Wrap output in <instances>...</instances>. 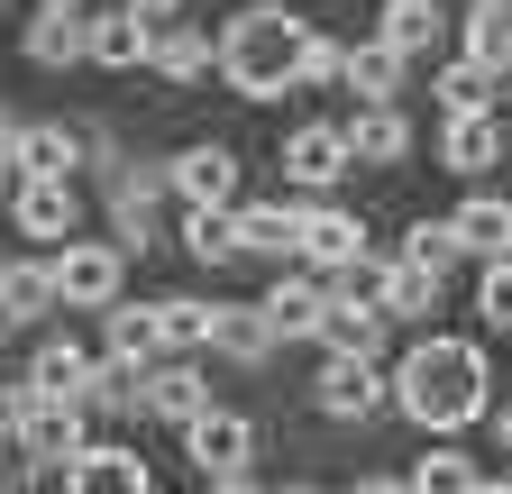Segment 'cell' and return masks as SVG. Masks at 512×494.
<instances>
[{"label": "cell", "instance_id": "1", "mask_svg": "<svg viewBox=\"0 0 512 494\" xmlns=\"http://www.w3.org/2000/svg\"><path fill=\"white\" fill-rule=\"evenodd\" d=\"M485 348L476 339H430L403 357V376H394V403L421 421V430H467L485 412Z\"/></svg>", "mask_w": 512, "mask_h": 494}, {"label": "cell", "instance_id": "2", "mask_svg": "<svg viewBox=\"0 0 512 494\" xmlns=\"http://www.w3.org/2000/svg\"><path fill=\"white\" fill-rule=\"evenodd\" d=\"M302 37H311V19H293V10H247V19H229V37H220V55H211V65L229 74V92L275 101V92H293Z\"/></svg>", "mask_w": 512, "mask_h": 494}, {"label": "cell", "instance_id": "3", "mask_svg": "<svg viewBox=\"0 0 512 494\" xmlns=\"http://www.w3.org/2000/svg\"><path fill=\"white\" fill-rule=\"evenodd\" d=\"M64 494H156V467L138 449H74L64 458Z\"/></svg>", "mask_w": 512, "mask_h": 494}, {"label": "cell", "instance_id": "4", "mask_svg": "<svg viewBox=\"0 0 512 494\" xmlns=\"http://www.w3.org/2000/svg\"><path fill=\"white\" fill-rule=\"evenodd\" d=\"M183 449H192V467H202V476H238V467L256 458V430H247L238 412H211V403H202V412L183 421Z\"/></svg>", "mask_w": 512, "mask_h": 494}, {"label": "cell", "instance_id": "5", "mask_svg": "<svg viewBox=\"0 0 512 494\" xmlns=\"http://www.w3.org/2000/svg\"><path fill=\"white\" fill-rule=\"evenodd\" d=\"M119 247L110 238H83V247H64V257H55V302H92V312H101V302H119Z\"/></svg>", "mask_w": 512, "mask_h": 494}, {"label": "cell", "instance_id": "6", "mask_svg": "<svg viewBox=\"0 0 512 494\" xmlns=\"http://www.w3.org/2000/svg\"><path fill=\"white\" fill-rule=\"evenodd\" d=\"M19 449L37 458V467H64L83 449V403H64V394H28V412H19Z\"/></svg>", "mask_w": 512, "mask_h": 494}, {"label": "cell", "instance_id": "7", "mask_svg": "<svg viewBox=\"0 0 512 494\" xmlns=\"http://www.w3.org/2000/svg\"><path fill=\"white\" fill-rule=\"evenodd\" d=\"M311 339L330 348V357H375V339H384V312L366 293H320V321H311Z\"/></svg>", "mask_w": 512, "mask_h": 494}, {"label": "cell", "instance_id": "8", "mask_svg": "<svg viewBox=\"0 0 512 494\" xmlns=\"http://www.w3.org/2000/svg\"><path fill=\"white\" fill-rule=\"evenodd\" d=\"M10 165H19V183H74V165H83V138L74 129H10Z\"/></svg>", "mask_w": 512, "mask_h": 494}, {"label": "cell", "instance_id": "9", "mask_svg": "<svg viewBox=\"0 0 512 494\" xmlns=\"http://www.w3.org/2000/svg\"><path fill=\"white\" fill-rule=\"evenodd\" d=\"M293 257H311V266H357L366 257V220L357 211H302L293 220Z\"/></svg>", "mask_w": 512, "mask_h": 494}, {"label": "cell", "instance_id": "10", "mask_svg": "<svg viewBox=\"0 0 512 494\" xmlns=\"http://www.w3.org/2000/svg\"><path fill=\"white\" fill-rule=\"evenodd\" d=\"M403 65H412V55H394L384 37L339 46V83H348V101H394V92H403Z\"/></svg>", "mask_w": 512, "mask_h": 494}, {"label": "cell", "instance_id": "11", "mask_svg": "<svg viewBox=\"0 0 512 494\" xmlns=\"http://www.w3.org/2000/svg\"><path fill=\"white\" fill-rule=\"evenodd\" d=\"M348 156H366V165H403L412 156V119L394 110V101H357V119H348Z\"/></svg>", "mask_w": 512, "mask_h": 494}, {"label": "cell", "instance_id": "12", "mask_svg": "<svg viewBox=\"0 0 512 494\" xmlns=\"http://www.w3.org/2000/svg\"><path fill=\"white\" fill-rule=\"evenodd\" d=\"M366 302H375V312H403V321H421L430 302H439V275H421L412 257H375V266H366Z\"/></svg>", "mask_w": 512, "mask_h": 494}, {"label": "cell", "instance_id": "13", "mask_svg": "<svg viewBox=\"0 0 512 494\" xmlns=\"http://www.w3.org/2000/svg\"><path fill=\"white\" fill-rule=\"evenodd\" d=\"M448 238H458V257H512V202L503 193H467L458 220H448Z\"/></svg>", "mask_w": 512, "mask_h": 494}, {"label": "cell", "instance_id": "14", "mask_svg": "<svg viewBox=\"0 0 512 494\" xmlns=\"http://www.w3.org/2000/svg\"><path fill=\"white\" fill-rule=\"evenodd\" d=\"M147 37H156V28L119 0V10H101V19L83 28V55H92V65H119V74H128V65H147Z\"/></svg>", "mask_w": 512, "mask_h": 494}, {"label": "cell", "instance_id": "15", "mask_svg": "<svg viewBox=\"0 0 512 494\" xmlns=\"http://www.w3.org/2000/svg\"><path fill=\"white\" fill-rule=\"evenodd\" d=\"M165 183H174L183 202H229V193H238V156H229V147H183V156L165 165Z\"/></svg>", "mask_w": 512, "mask_h": 494}, {"label": "cell", "instance_id": "16", "mask_svg": "<svg viewBox=\"0 0 512 494\" xmlns=\"http://www.w3.org/2000/svg\"><path fill=\"white\" fill-rule=\"evenodd\" d=\"M320 412H339V421H366V412H384L375 366H366V357H330V366H320Z\"/></svg>", "mask_w": 512, "mask_h": 494}, {"label": "cell", "instance_id": "17", "mask_svg": "<svg viewBox=\"0 0 512 494\" xmlns=\"http://www.w3.org/2000/svg\"><path fill=\"white\" fill-rule=\"evenodd\" d=\"M439 156L458 165V174H485L503 156V119L494 110H458V119H448V138H439Z\"/></svg>", "mask_w": 512, "mask_h": 494}, {"label": "cell", "instance_id": "18", "mask_svg": "<svg viewBox=\"0 0 512 494\" xmlns=\"http://www.w3.org/2000/svg\"><path fill=\"white\" fill-rule=\"evenodd\" d=\"M375 37L394 46V55H430V46L448 37V19H439V0H384V19H375Z\"/></svg>", "mask_w": 512, "mask_h": 494}, {"label": "cell", "instance_id": "19", "mask_svg": "<svg viewBox=\"0 0 512 494\" xmlns=\"http://www.w3.org/2000/svg\"><path fill=\"white\" fill-rule=\"evenodd\" d=\"M339 165H348L339 129H293L284 138V183H339Z\"/></svg>", "mask_w": 512, "mask_h": 494}, {"label": "cell", "instance_id": "20", "mask_svg": "<svg viewBox=\"0 0 512 494\" xmlns=\"http://www.w3.org/2000/svg\"><path fill=\"white\" fill-rule=\"evenodd\" d=\"M55 312V266H0V330Z\"/></svg>", "mask_w": 512, "mask_h": 494}, {"label": "cell", "instance_id": "21", "mask_svg": "<svg viewBox=\"0 0 512 494\" xmlns=\"http://www.w3.org/2000/svg\"><path fill=\"white\" fill-rule=\"evenodd\" d=\"M83 385H92V357H83L74 339H46L37 366H28V394H64V403H83Z\"/></svg>", "mask_w": 512, "mask_h": 494}, {"label": "cell", "instance_id": "22", "mask_svg": "<svg viewBox=\"0 0 512 494\" xmlns=\"http://www.w3.org/2000/svg\"><path fill=\"white\" fill-rule=\"evenodd\" d=\"M211 55H220V46H211L202 28H165V37H147V65H156L165 83H202Z\"/></svg>", "mask_w": 512, "mask_h": 494}, {"label": "cell", "instance_id": "23", "mask_svg": "<svg viewBox=\"0 0 512 494\" xmlns=\"http://www.w3.org/2000/svg\"><path fill=\"white\" fill-rule=\"evenodd\" d=\"M238 220V257H284V247H293V202H247V211H229Z\"/></svg>", "mask_w": 512, "mask_h": 494}, {"label": "cell", "instance_id": "24", "mask_svg": "<svg viewBox=\"0 0 512 494\" xmlns=\"http://www.w3.org/2000/svg\"><path fill=\"white\" fill-rule=\"evenodd\" d=\"M138 403H147L156 421H174V430H183L192 412H202V403H211V385H202V376H192V366H165V376H147V385H138Z\"/></svg>", "mask_w": 512, "mask_h": 494}, {"label": "cell", "instance_id": "25", "mask_svg": "<svg viewBox=\"0 0 512 494\" xmlns=\"http://www.w3.org/2000/svg\"><path fill=\"white\" fill-rule=\"evenodd\" d=\"M183 257H202V266H229V257H238V220H229V202H192V220H183Z\"/></svg>", "mask_w": 512, "mask_h": 494}, {"label": "cell", "instance_id": "26", "mask_svg": "<svg viewBox=\"0 0 512 494\" xmlns=\"http://www.w3.org/2000/svg\"><path fill=\"white\" fill-rule=\"evenodd\" d=\"M74 183H19V229L28 238H64V229H74Z\"/></svg>", "mask_w": 512, "mask_h": 494}, {"label": "cell", "instance_id": "27", "mask_svg": "<svg viewBox=\"0 0 512 494\" xmlns=\"http://www.w3.org/2000/svg\"><path fill=\"white\" fill-rule=\"evenodd\" d=\"M211 348H229L238 366H266L275 330H266V312H247V302H229V312H211Z\"/></svg>", "mask_w": 512, "mask_h": 494}, {"label": "cell", "instance_id": "28", "mask_svg": "<svg viewBox=\"0 0 512 494\" xmlns=\"http://www.w3.org/2000/svg\"><path fill=\"white\" fill-rule=\"evenodd\" d=\"M467 55L494 74H512V0H476L467 10Z\"/></svg>", "mask_w": 512, "mask_h": 494}, {"label": "cell", "instance_id": "29", "mask_svg": "<svg viewBox=\"0 0 512 494\" xmlns=\"http://www.w3.org/2000/svg\"><path fill=\"white\" fill-rule=\"evenodd\" d=\"M101 312H110V357H128V366H147V348H165L156 339V302H101Z\"/></svg>", "mask_w": 512, "mask_h": 494}, {"label": "cell", "instance_id": "30", "mask_svg": "<svg viewBox=\"0 0 512 494\" xmlns=\"http://www.w3.org/2000/svg\"><path fill=\"white\" fill-rule=\"evenodd\" d=\"M430 92H439V110H494L503 74H494V65H476V55H458V65H448V74H439Z\"/></svg>", "mask_w": 512, "mask_h": 494}, {"label": "cell", "instance_id": "31", "mask_svg": "<svg viewBox=\"0 0 512 494\" xmlns=\"http://www.w3.org/2000/svg\"><path fill=\"white\" fill-rule=\"evenodd\" d=\"M83 55V19L74 10H37L28 19V65H74Z\"/></svg>", "mask_w": 512, "mask_h": 494}, {"label": "cell", "instance_id": "32", "mask_svg": "<svg viewBox=\"0 0 512 494\" xmlns=\"http://www.w3.org/2000/svg\"><path fill=\"white\" fill-rule=\"evenodd\" d=\"M256 312H266V330H275V339H311V321H320V284H275Z\"/></svg>", "mask_w": 512, "mask_h": 494}, {"label": "cell", "instance_id": "33", "mask_svg": "<svg viewBox=\"0 0 512 494\" xmlns=\"http://www.w3.org/2000/svg\"><path fill=\"white\" fill-rule=\"evenodd\" d=\"M156 339H174V348H211V302H156Z\"/></svg>", "mask_w": 512, "mask_h": 494}, {"label": "cell", "instance_id": "34", "mask_svg": "<svg viewBox=\"0 0 512 494\" xmlns=\"http://www.w3.org/2000/svg\"><path fill=\"white\" fill-rule=\"evenodd\" d=\"M467 476H476V467H467L458 449H430V458H421L403 485H412V494H467Z\"/></svg>", "mask_w": 512, "mask_h": 494}, {"label": "cell", "instance_id": "35", "mask_svg": "<svg viewBox=\"0 0 512 494\" xmlns=\"http://www.w3.org/2000/svg\"><path fill=\"white\" fill-rule=\"evenodd\" d=\"M403 257H412L421 275H448V266H458V238H448V220H421V229L403 238Z\"/></svg>", "mask_w": 512, "mask_h": 494}, {"label": "cell", "instance_id": "36", "mask_svg": "<svg viewBox=\"0 0 512 494\" xmlns=\"http://www.w3.org/2000/svg\"><path fill=\"white\" fill-rule=\"evenodd\" d=\"M476 312H485L494 330H512V257H494V266H485V284H476Z\"/></svg>", "mask_w": 512, "mask_h": 494}, {"label": "cell", "instance_id": "37", "mask_svg": "<svg viewBox=\"0 0 512 494\" xmlns=\"http://www.w3.org/2000/svg\"><path fill=\"white\" fill-rule=\"evenodd\" d=\"M293 83H339V37H330V28H311V37H302Z\"/></svg>", "mask_w": 512, "mask_h": 494}, {"label": "cell", "instance_id": "38", "mask_svg": "<svg viewBox=\"0 0 512 494\" xmlns=\"http://www.w3.org/2000/svg\"><path fill=\"white\" fill-rule=\"evenodd\" d=\"M128 10H138V19H174V10H183V0H128Z\"/></svg>", "mask_w": 512, "mask_h": 494}, {"label": "cell", "instance_id": "39", "mask_svg": "<svg viewBox=\"0 0 512 494\" xmlns=\"http://www.w3.org/2000/svg\"><path fill=\"white\" fill-rule=\"evenodd\" d=\"M357 494H412V485H403V476H366Z\"/></svg>", "mask_w": 512, "mask_h": 494}, {"label": "cell", "instance_id": "40", "mask_svg": "<svg viewBox=\"0 0 512 494\" xmlns=\"http://www.w3.org/2000/svg\"><path fill=\"white\" fill-rule=\"evenodd\" d=\"M467 494H512V476H467Z\"/></svg>", "mask_w": 512, "mask_h": 494}, {"label": "cell", "instance_id": "41", "mask_svg": "<svg viewBox=\"0 0 512 494\" xmlns=\"http://www.w3.org/2000/svg\"><path fill=\"white\" fill-rule=\"evenodd\" d=\"M211 494H256V485H247V467H238V476H220V485H211Z\"/></svg>", "mask_w": 512, "mask_h": 494}, {"label": "cell", "instance_id": "42", "mask_svg": "<svg viewBox=\"0 0 512 494\" xmlns=\"http://www.w3.org/2000/svg\"><path fill=\"white\" fill-rule=\"evenodd\" d=\"M503 449H512V412H503Z\"/></svg>", "mask_w": 512, "mask_h": 494}, {"label": "cell", "instance_id": "43", "mask_svg": "<svg viewBox=\"0 0 512 494\" xmlns=\"http://www.w3.org/2000/svg\"><path fill=\"white\" fill-rule=\"evenodd\" d=\"M46 10H74V0H46Z\"/></svg>", "mask_w": 512, "mask_h": 494}, {"label": "cell", "instance_id": "44", "mask_svg": "<svg viewBox=\"0 0 512 494\" xmlns=\"http://www.w3.org/2000/svg\"><path fill=\"white\" fill-rule=\"evenodd\" d=\"M0 494H19V485H10V476H0Z\"/></svg>", "mask_w": 512, "mask_h": 494}, {"label": "cell", "instance_id": "45", "mask_svg": "<svg viewBox=\"0 0 512 494\" xmlns=\"http://www.w3.org/2000/svg\"><path fill=\"white\" fill-rule=\"evenodd\" d=\"M293 494H311V485H293Z\"/></svg>", "mask_w": 512, "mask_h": 494}, {"label": "cell", "instance_id": "46", "mask_svg": "<svg viewBox=\"0 0 512 494\" xmlns=\"http://www.w3.org/2000/svg\"><path fill=\"white\" fill-rule=\"evenodd\" d=\"M503 138H512V129H503Z\"/></svg>", "mask_w": 512, "mask_h": 494}]
</instances>
